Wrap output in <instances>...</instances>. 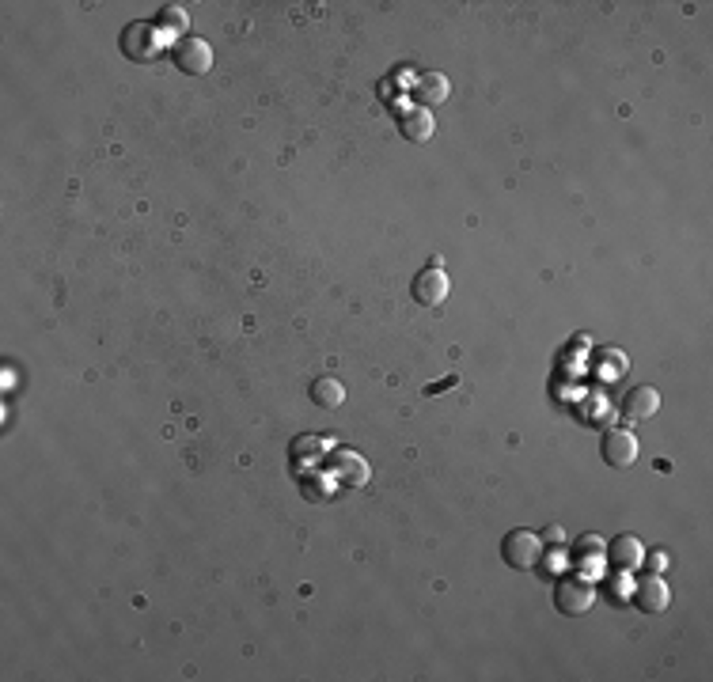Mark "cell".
I'll list each match as a JSON object with an SVG mask.
<instances>
[{
  "label": "cell",
  "mask_w": 713,
  "mask_h": 682,
  "mask_svg": "<svg viewBox=\"0 0 713 682\" xmlns=\"http://www.w3.org/2000/svg\"><path fill=\"white\" fill-rule=\"evenodd\" d=\"M501 558L513 569H535L542 561V539L528 527H516L501 539Z\"/></svg>",
  "instance_id": "cell-1"
},
{
  "label": "cell",
  "mask_w": 713,
  "mask_h": 682,
  "mask_svg": "<svg viewBox=\"0 0 713 682\" xmlns=\"http://www.w3.org/2000/svg\"><path fill=\"white\" fill-rule=\"evenodd\" d=\"M554 607L570 618H581L596 607V584L584 577H562L554 584Z\"/></svg>",
  "instance_id": "cell-2"
},
{
  "label": "cell",
  "mask_w": 713,
  "mask_h": 682,
  "mask_svg": "<svg viewBox=\"0 0 713 682\" xmlns=\"http://www.w3.org/2000/svg\"><path fill=\"white\" fill-rule=\"evenodd\" d=\"M410 292H414V300L422 304V307H440V304L448 300L452 281H448V273L440 269V266H429V269L417 273V281L410 285Z\"/></svg>",
  "instance_id": "cell-3"
},
{
  "label": "cell",
  "mask_w": 713,
  "mask_h": 682,
  "mask_svg": "<svg viewBox=\"0 0 713 682\" xmlns=\"http://www.w3.org/2000/svg\"><path fill=\"white\" fill-rule=\"evenodd\" d=\"M634 603L645 614H664L668 610V603H672V591H668L660 572H649V577H641L634 584Z\"/></svg>",
  "instance_id": "cell-4"
},
{
  "label": "cell",
  "mask_w": 713,
  "mask_h": 682,
  "mask_svg": "<svg viewBox=\"0 0 713 682\" xmlns=\"http://www.w3.org/2000/svg\"><path fill=\"white\" fill-rule=\"evenodd\" d=\"M171 57H175V65H179L186 76H201V73L213 69V50H209L201 38H182Z\"/></svg>",
  "instance_id": "cell-5"
},
{
  "label": "cell",
  "mask_w": 713,
  "mask_h": 682,
  "mask_svg": "<svg viewBox=\"0 0 713 682\" xmlns=\"http://www.w3.org/2000/svg\"><path fill=\"white\" fill-rule=\"evenodd\" d=\"M603 459L615 466V471H626V466H634L638 459V436L626 433V429H611L603 436Z\"/></svg>",
  "instance_id": "cell-6"
},
{
  "label": "cell",
  "mask_w": 713,
  "mask_h": 682,
  "mask_svg": "<svg viewBox=\"0 0 713 682\" xmlns=\"http://www.w3.org/2000/svg\"><path fill=\"white\" fill-rule=\"evenodd\" d=\"M603 558L611 561L619 572H630V569H638V565L645 561V546H641L634 535H619V539L607 542V553H603Z\"/></svg>",
  "instance_id": "cell-7"
},
{
  "label": "cell",
  "mask_w": 713,
  "mask_h": 682,
  "mask_svg": "<svg viewBox=\"0 0 713 682\" xmlns=\"http://www.w3.org/2000/svg\"><path fill=\"white\" fill-rule=\"evenodd\" d=\"M660 410V391L657 387H630L626 391V398H622V414L630 417V421H645V417H653Z\"/></svg>",
  "instance_id": "cell-8"
},
{
  "label": "cell",
  "mask_w": 713,
  "mask_h": 682,
  "mask_svg": "<svg viewBox=\"0 0 713 682\" xmlns=\"http://www.w3.org/2000/svg\"><path fill=\"white\" fill-rule=\"evenodd\" d=\"M398 130H403L406 141L425 144L433 137V118H429V111H422V106H410V111L398 118Z\"/></svg>",
  "instance_id": "cell-9"
},
{
  "label": "cell",
  "mask_w": 713,
  "mask_h": 682,
  "mask_svg": "<svg viewBox=\"0 0 713 682\" xmlns=\"http://www.w3.org/2000/svg\"><path fill=\"white\" fill-rule=\"evenodd\" d=\"M311 402L323 406V410H338L346 402V387L334 375H319L316 383H311Z\"/></svg>",
  "instance_id": "cell-10"
},
{
  "label": "cell",
  "mask_w": 713,
  "mask_h": 682,
  "mask_svg": "<svg viewBox=\"0 0 713 682\" xmlns=\"http://www.w3.org/2000/svg\"><path fill=\"white\" fill-rule=\"evenodd\" d=\"M448 92H452L448 76H440V73H422V76H417V99H422L425 106L448 102Z\"/></svg>",
  "instance_id": "cell-11"
},
{
  "label": "cell",
  "mask_w": 713,
  "mask_h": 682,
  "mask_svg": "<svg viewBox=\"0 0 713 682\" xmlns=\"http://www.w3.org/2000/svg\"><path fill=\"white\" fill-rule=\"evenodd\" d=\"M603 553H607V542H603L600 535H581V539H577V561H581V565H589V561L603 558Z\"/></svg>",
  "instance_id": "cell-12"
},
{
  "label": "cell",
  "mask_w": 713,
  "mask_h": 682,
  "mask_svg": "<svg viewBox=\"0 0 713 682\" xmlns=\"http://www.w3.org/2000/svg\"><path fill=\"white\" fill-rule=\"evenodd\" d=\"M342 463H346V466H338V471H342V478H346V482H365V478H368V466H365V459H361V455L342 452Z\"/></svg>",
  "instance_id": "cell-13"
},
{
  "label": "cell",
  "mask_w": 713,
  "mask_h": 682,
  "mask_svg": "<svg viewBox=\"0 0 713 682\" xmlns=\"http://www.w3.org/2000/svg\"><path fill=\"white\" fill-rule=\"evenodd\" d=\"M160 24H163L167 31H175V34H182V31H186V15H182L179 8H163V12H160Z\"/></svg>",
  "instance_id": "cell-14"
},
{
  "label": "cell",
  "mask_w": 713,
  "mask_h": 682,
  "mask_svg": "<svg viewBox=\"0 0 713 682\" xmlns=\"http://www.w3.org/2000/svg\"><path fill=\"white\" fill-rule=\"evenodd\" d=\"M308 452H319V440H300V443H292V455H308Z\"/></svg>",
  "instance_id": "cell-15"
},
{
  "label": "cell",
  "mask_w": 713,
  "mask_h": 682,
  "mask_svg": "<svg viewBox=\"0 0 713 682\" xmlns=\"http://www.w3.org/2000/svg\"><path fill=\"white\" fill-rule=\"evenodd\" d=\"M649 565H653V569L660 572V569L668 565V558H664V550H657V553H653V558H649Z\"/></svg>",
  "instance_id": "cell-16"
}]
</instances>
